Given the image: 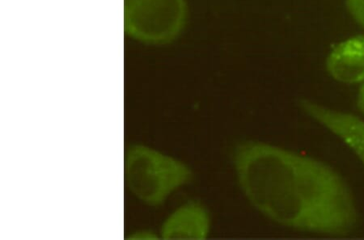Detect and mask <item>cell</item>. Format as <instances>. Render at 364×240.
<instances>
[{
    "label": "cell",
    "instance_id": "1",
    "mask_svg": "<svg viewBox=\"0 0 364 240\" xmlns=\"http://www.w3.org/2000/svg\"><path fill=\"white\" fill-rule=\"evenodd\" d=\"M232 163L246 199L275 224L331 236L348 235L357 226L353 193L326 163L257 141L238 144Z\"/></svg>",
    "mask_w": 364,
    "mask_h": 240
},
{
    "label": "cell",
    "instance_id": "2",
    "mask_svg": "<svg viewBox=\"0 0 364 240\" xmlns=\"http://www.w3.org/2000/svg\"><path fill=\"white\" fill-rule=\"evenodd\" d=\"M124 168L129 191L151 207L162 206L193 178L192 170L183 161L143 144L129 146Z\"/></svg>",
    "mask_w": 364,
    "mask_h": 240
},
{
    "label": "cell",
    "instance_id": "3",
    "mask_svg": "<svg viewBox=\"0 0 364 240\" xmlns=\"http://www.w3.org/2000/svg\"><path fill=\"white\" fill-rule=\"evenodd\" d=\"M124 7L126 33L146 45L172 43L186 26V0H125Z\"/></svg>",
    "mask_w": 364,
    "mask_h": 240
},
{
    "label": "cell",
    "instance_id": "4",
    "mask_svg": "<svg viewBox=\"0 0 364 240\" xmlns=\"http://www.w3.org/2000/svg\"><path fill=\"white\" fill-rule=\"evenodd\" d=\"M299 104L311 119L341 140L364 166V119L308 99Z\"/></svg>",
    "mask_w": 364,
    "mask_h": 240
},
{
    "label": "cell",
    "instance_id": "5",
    "mask_svg": "<svg viewBox=\"0 0 364 240\" xmlns=\"http://www.w3.org/2000/svg\"><path fill=\"white\" fill-rule=\"evenodd\" d=\"M211 219L207 207L198 201L180 204L164 220L163 239H205L210 232Z\"/></svg>",
    "mask_w": 364,
    "mask_h": 240
},
{
    "label": "cell",
    "instance_id": "6",
    "mask_svg": "<svg viewBox=\"0 0 364 240\" xmlns=\"http://www.w3.org/2000/svg\"><path fill=\"white\" fill-rule=\"evenodd\" d=\"M327 72L339 83L362 84L364 82V35H356L338 43L328 54Z\"/></svg>",
    "mask_w": 364,
    "mask_h": 240
},
{
    "label": "cell",
    "instance_id": "7",
    "mask_svg": "<svg viewBox=\"0 0 364 240\" xmlns=\"http://www.w3.org/2000/svg\"><path fill=\"white\" fill-rule=\"evenodd\" d=\"M346 5L352 18L364 28V0H346Z\"/></svg>",
    "mask_w": 364,
    "mask_h": 240
},
{
    "label": "cell",
    "instance_id": "8",
    "mask_svg": "<svg viewBox=\"0 0 364 240\" xmlns=\"http://www.w3.org/2000/svg\"><path fill=\"white\" fill-rule=\"evenodd\" d=\"M129 239L143 240L161 239L160 234L146 229L136 230L129 234L127 237Z\"/></svg>",
    "mask_w": 364,
    "mask_h": 240
},
{
    "label": "cell",
    "instance_id": "9",
    "mask_svg": "<svg viewBox=\"0 0 364 240\" xmlns=\"http://www.w3.org/2000/svg\"><path fill=\"white\" fill-rule=\"evenodd\" d=\"M357 107L364 116V82L360 84L359 92L357 95Z\"/></svg>",
    "mask_w": 364,
    "mask_h": 240
}]
</instances>
